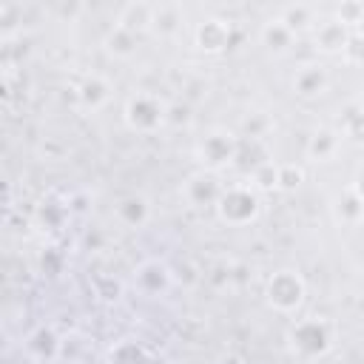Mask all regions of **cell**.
<instances>
[{
	"instance_id": "26",
	"label": "cell",
	"mask_w": 364,
	"mask_h": 364,
	"mask_svg": "<svg viewBox=\"0 0 364 364\" xmlns=\"http://www.w3.org/2000/svg\"><path fill=\"white\" fill-rule=\"evenodd\" d=\"M68 216H71L68 199H65V202H43V208H40V219H43L48 228H60Z\"/></svg>"
},
{
	"instance_id": "3",
	"label": "cell",
	"mask_w": 364,
	"mask_h": 364,
	"mask_svg": "<svg viewBox=\"0 0 364 364\" xmlns=\"http://www.w3.org/2000/svg\"><path fill=\"white\" fill-rule=\"evenodd\" d=\"M122 119L136 134H156L168 125V102L154 91H136L125 100Z\"/></svg>"
},
{
	"instance_id": "23",
	"label": "cell",
	"mask_w": 364,
	"mask_h": 364,
	"mask_svg": "<svg viewBox=\"0 0 364 364\" xmlns=\"http://www.w3.org/2000/svg\"><path fill=\"white\" fill-rule=\"evenodd\" d=\"M247 182L259 191V193H267V191H279V162H264L262 168H256L250 176H247Z\"/></svg>"
},
{
	"instance_id": "25",
	"label": "cell",
	"mask_w": 364,
	"mask_h": 364,
	"mask_svg": "<svg viewBox=\"0 0 364 364\" xmlns=\"http://www.w3.org/2000/svg\"><path fill=\"white\" fill-rule=\"evenodd\" d=\"M341 136L350 139L355 148H364V108H355L347 114V119L341 125Z\"/></svg>"
},
{
	"instance_id": "7",
	"label": "cell",
	"mask_w": 364,
	"mask_h": 364,
	"mask_svg": "<svg viewBox=\"0 0 364 364\" xmlns=\"http://www.w3.org/2000/svg\"><path fill=\"white\" fill-rule=\"evenodd\" d=\"M173 284V270L162 259H145L134 267V290L145 299H159Z\"/></svg>"
},
{
	"instance_id": "17",
	"label": "cell",
	"mask_w": 364,
	"mask_h": 364,
	"mask_svg": "<svg viewBox=\"0 0 364 364\" xmlns=\"http://www.w3.org/2000/svg\"><path fill=\"white\" fill-rule=\"evenodd\" d=\"M26 347H28V353H31L37 361H54V358L63 355V338L57 336L54 327H46V324L37 327V330L28 336Z\"/></svg>"
},
{
	"instance_id": "11",
	"label": "cell",
	"mask_w": 364,
	"mask_h": 364,
	"mask_svg": "<svg viewBox=\"0 0 364 364\" xmlns=\"http://www.w3.org/2000/svg\"><path fill=\"white\" fill-rule=\"evenodd\" d=\"M330 85V74L321 63H304L301 68H296L293 74V91L301 97V100H316L327 91Z\"/></svg>"
},
{
	"instance_id": "34",
	"label": "cell",
	"mask_w": 364,
	"mask_h": 364,
	"mask_svg": "<svg viewBox=\"0 0 364 364\" xmlns=\"http://www.w3.org/2000/svg\"><path fill=\"white\" fill-rule=\"evenodd\" d=\"M228 364H242V361H236V358H230V361H228Z\"/></svg>"
},
{
	"instance_id": "4",
	"label": "cell",
	"mask_w": 364,
	"mask_h": 364,
	"mask_svg": "<svg viewBox=\"0 0 364 364\" xmlns=\"http://www.w3.org/2000/svg\"><path fill=\"white\" fill-rule=\"evenodd\" d=\"M304 296H307V284L301 273L293 267H279L264 282V299L276 313H284V316L296 313L304 304Z\"/></svg>"
},
{
	"instance_id": "9",
	"label": "cell",
	"mask_w": 364,
	"mask_h": 364,
	"mask_svg": "<svg viewBox=\"0 0 364 364\" xmlns=\"http://www.w3.org/2000/svg\"><path fill=\"white\" fill-rule=\"evenodd\" d=\"M350 37H353V28L344 26L341 20H336V17H327L313 28V46L321 54H344Z\"/></svg>"
},
{
	"instance_id": "31",
	"label": "cell",
	"mask_w": 364,
	"mask_h": 364,
	"mask_svg": "<svg viewBox=\"0 0 364 364\" xmlns=\"http://www.w3.org/2000/svg\"><path fill=\"white\" fill-rule=\"evenodd\" d=\"M63 262H65V256H63L57 247H46L43 256H40V267H43V273H48V276H57V273L63 270Z\"/></svg>"
},
{
	"instance_id": "29",
	"label": "cell",
	"mask_w": 364,
	"mask_h": 364,
	"mask_svg": "<svg viewBox=\"0 0 364 364\" xmlns=\"http://www.w3.org/2000/svg\"><path fill=\"white\" fill-rule=\"evenodd\" d=\"M193 119V108L188 102H168V125L165 128H188Z\"/></svg>"
},
{
	"instance_id": "8",
	"label": "cell",
	"mask_w": 364,
	"mask_h": 364,
	"mask_svg": "<svg viewBox=\"0 0 364 364\" xmlns=\"http://www.w3.org/2000/svg\"><path fill=\"white\" fill-rule=\"evenodd\" d=\"M193 37H196V46L205 54H222L233 46V26L225 17H205L196 26Z\"/></svg>"
},
{
	"instance_id": "24",
	"label": "cell",
	"mask_w": 364,
	"mask_h": 364,
	"mask_svg": "<svg viewBox=\"0 0 364 364\" xmlns=\"http://www.w3.org/2000/svg\"><path fill=\"white\" fill-rule=\"evenodd\" d=\"M270 128H273V119L267 114L256 111V114L245 117V122H242V139H264L270 134Z\"/></svg>"
},
{
	"instance_id": "30",
	"label": "cell",
	"mask_w": 364,
	"mask_h": 364,
	"mask_svg": "<svg viewBox=\"0 0 364 364\" xmlns=\"http://www.w3.org/2000/svg\"><path fill=\"white\" fill-rule=\"evenodd\" d=\"M94 293L102 301H117L122 296V284L117 279H111V276H100V279H94Z\"/></svg>"
},
{
	"instance_id": "32",
	"label": "cell",
	"mask_w": 364,
	"mask_h": 364,
	"mask_svg": "<svg viewBox=\"0 0 364 364\" xmlns=\"http://www.w3.org/2000/svg\"><path fill=\"white\" fill-rule=\"evenodd\" d=\"M341 57L347 63H353V65H364V37L353 31V37H350V43H347V48H344Z\"/></svg>"
},
{
	"instance_id": "2",
	"label": "cell",
	"mask_w": 364,
	"mask_h": 364,
	"mask_svg": "<svg viewBox=\"0 0 364 364\" xmlns=\"http://www.w3.org/2000/svg\"><path fill=\"white\" fill-rule=\"evenodd\" d=\"M213 210H216L219 222H225L230 228H245V225L256 222V216L262 210V199L250 182H233V185H225Z\"/></svg>"
},
{
	"instance_id": "33",
	"label": "cell",
	"mask_w": 364,
	"mask_h": 364,
	"mask_svg": "<svg viewBox=\"0 0 364 364\" xmlns=\"http://www.w3.org/2000/svg\"><path fill=\"white\" fill-rule=\"evenodd\" d=\"M350 188H353V193L364 202V165L355 171V176H353V185H350Z\"/></svg>"
},
{
	"instance_id": "13",
	"label": "cell",
	"mask_w": 364,
	"mask_h": 364,
	"mask_svg": "<svg viewBox=\"0 0 364 364\" xmlns=\"http://www.w3.org/2000/svg\"><path fill=\"white\" fill-rule=\"evenodd\" d=\"M117 26L128 28L136 37L145 34V31H151V26H154V3H148V0H131V3L119 6Z\"/></svg>"
},
{
	"instance_id": "14",
	"label": "cell",
	"mask_w": 364,
	"mask_h": 364,
	"mask_svg": "<svg viewBox=\"0 0 364 364\" xmlns=\"http://www.w3.org/2000/svg\"><path fill=\"white\" fill-rule=\"evenodd\" d=\"M185 28V9L179 3H154V26L151 31L162 40H173Z\"/></svg>"
},
{
	"instance_id": "21",
	"label": "cell",
	"mask_w": 364,
	"mask_h": 364,
	"mask_svg": "<svg viewBox=\"0 0 364 364\" xmlns=\"http://www.w3.org/2000/svg\"><path fill=\"white\" fill-rule=\"evenodd\" d=\"M108 364H151L148 350L134 338H119L108 350Z\"/></svg>"
},
{
	"instance_id": "27",
	"label": "cell",
	"mask_w": 364,
	"mask_h": 364,
	"mask_svg": "<svg viewBox=\"0 0 364 364\" xmlns=\"http://www.w3.org/2000/svg\"><path fill=\"white\" fill-rule=\"evenodd\" d=\"M304 182V168L296 162L279 165V191H296Z\"/></svg>"
},
{
	"instance_id": "22",
	"label": "cell",
	"mask_w": 364,
	"mask_h": 364,
	"mask_svg": "<svg viewBox=\"0 0 364 364\" xmlns=\"http://www.w3.org/2000/svg\"><path fill=\"white\" fill-rule=\"evenodd\" d=\"M336 216L344 222V225H358L364 219V202L353 193V188H344L336 199Z\"/></svg>"
},
{
	"instance_id": "6",
	"label": "cell",
	"mask_w": 364,
	"mask_h": 364,
	"mask_svg": "<svg viewBox=\"0 0 364 364\" xmlns=\"http://www.w3.org/2000/svg\"><path fill=\"white\" fill-rule=\"evenodd\" d=\"M222 191H225V185L219 182V176L213 171H205V168H199L191 176H185L182 188H179L182 199L191 208H216Z\"/></svg>"
},
{
	"instance_id": "1",
	"label": "cell",
	"mask_w": 364,
	"mask_h": 364,
	"mask_svg": "<svg viewBox=\"0 0 364 364\" xmlns=\"http://www.w3.org/2000/svg\"><path fill=\"white\" fill-rule=\"evenodd\" d=\"M336 344V324L327 316H301L287 327V347L301 361L324 358Z\"/></svg>"
},
{
	"instance_id": "18",
	"label": "cell",
	"mask_w": 364,
	"mask_h": 364,
	"mask_svg": "<svg viewBox=\"0 0 364 364\" xmlns=\"http://www.w3.org/2000/svg\"><path fill=\"white\" fill-rule=\"evenodd\" d=\"M270 151L264 145V139H242L239 136V151H236V162L233 168L242 171L245 176H250L256 168H262L264 162H270Z\"/></svg>"
},
{
	"instance_id": "5",
	"label": "cell",
	"mask_w": 364,
	"mask_h": 364,
	"mask_svg": "<svg viewBox=\"0 0 364 364\" xmlns=\"http://www.w3.org/2000/svg\"><path fill=\"white\" fill-rule=\"evenodd\" d=\"M236 151H239V136L228 128H210L196 145H193V154L199 159V165L205 171H225V168H233L236 162Z\"/></svg>"
},
{
	"instance_id": "28",
	"label": "cell",
	"mask_w": 364,
	"mask_h": 364,
	"mask_svg": "<svg viewBox=\"0 0 364 364\" xmlns=\"http://www.w3.org/2000/svg\"><path fill=\"white\" fill-rule=\"evenodd\" d=\"M336 20H341L344 26H350L353 31L361 26V20H364V3H355V0H347V3H341L338 9H336Z\"/></svg>"
},
{
	"instance_id": "15",
	"label": "cell",
	"mask_w": 364,
	"mask_h": 364,
	"mask_svg": "<svg viewBox=\"0 0 364 364\" xmlns=\"http://www.w3.org/2000/svg\"><path fill=\"white\" fill-rule=\"evenodd\" d=\"M341 131H336V128H318V131H313V136L307 139V159H313V162H333L336 156H338V151H341Z\"/></svg>"
},
{
	"instance_id": "10",
	"label": "cell",
	"mask_w": 364,
	"mask_h": 364,
	"mask_svg": "<svg viewBox=\"0 0 364 364\" xmlns=\"http://www.w3.org/2000/svg\"><path fill=\"white\" fill-rule=\"evenodd\" d=\"M111 82L102 74H88L80 85H77V105L85 114H97L111 102Z\"/></svg>"
},
{
	"instance_id": "16",
	"label": "cell",
	"mask_w": 364,
	"mask_h": 364,
	"mask_svg": "<svg viewBox=\"0 0 364 364\" xmlns=\"http://www.w3.org/2000/svg\"><path fill=\"white\" fill-rule=\"evenodd\" d=\"M276 17H279L296 37L304 34V31L313 34V28L318 26V11H316V6H310V3H290V6H282V11H279Z\"/></svg>"
},
{
	"instance_id": "20",
	"label": "cell",
	"mask_w": 364,
	"mask_h": 364,
	"mask_svg": "<svg viewBox=\"0 0 364 364\" xmlns=\"http://www.w3.org/2000/svg\"><path fill=\"white\" fill-rule=\"evenodd\" d=\"M136 46H139V37L131 34L128 28L117 26V23H114V26L105 31V37H102V48H105V54L114 57V60H131V57L136 54Z\"/></svg>"
},
{
	"instance_id": "12",
	"label": "cell",
	"mask_w": 364,
	"mask_h": 364,
	"mask_svg": "<svg viewBox=\"0 0 364 364\" xmlns=\"http://www.w3.org/2000/svg\"><path fill=\"white\" fill-rule=\"evenodd\" d=\"M114 216L122 228L128 230H136V228H145L151 222V202L142 196V193H128L122 196L117 205H114Z\"/></svg>"
},
{
	"instance_id": "19",
	"label": "cell",
	"mask_w": 364,
	"mask_h": 364,
	"mask_svg": "<svg viewBox=\"0 0 364 364\" xmlns=\"http://www.w3.org/2000/svg\"><path fill=\"white\" fill-rule=\"evenodd\" d=\"M259 40H262V46H264L270 54H287V51L293 48V43H296V34H293L279 17H270V20L259 28Z\"/></svg>"
}]
</instances>
